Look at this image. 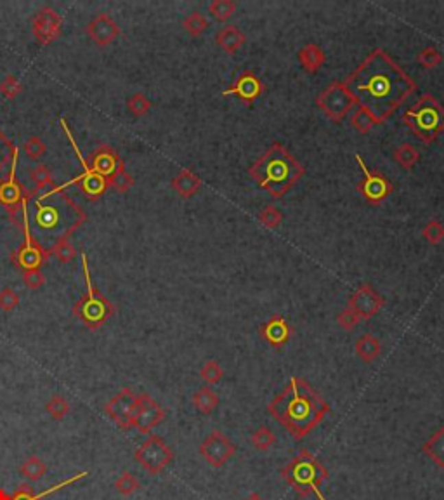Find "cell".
<instances>
[{
    "mask_svg": "<svg viewBox=\"0 0 444 500\" xmlns=\"http://www.w3.org/2000/svg\"><path fill=\"white\" fill-rule=\"evenodd\" d=\"M344 84L377 125L384 124L417 91V82L380 47L371 51Z\"/></svg>",
    "mask_w": 444,
    "mask_h": 500,
    "instance_id": "1",
    "label": "cell"
},
{
    "mask_svg": "<svg viewBox=\"0 0 444 500\" xmlns=\"http://www.w3.org/2000/svg\"><path fill=\"white\" fill-rule=\"evenodd\" d=\"M62 190L54 186L42 195L30 190L23 203V221L28 225L30 236L49 254L87 221L85 210Z\"/></svg>",
    "mask_w": 444,
    "mask_h": 500,
    "instance_id": "2",
    "label": "cell"
},
{
    "mask_svg": "<svg viewBox=\"0 0 444 500\" xmlns=\"http://www.w3.org/2000/svg\"><path fill=\"white\" fill-rule=\"evenodd\" d=\"M268 412L295 440H304L323 422L330 405L302 377H292L268 405Z\"/></svg>",
    "mask_w": 444,
    "mask_h": 500,
    "instance_id": "3",
    "label": "cell"
},
{
    "mask_svg": "<svg viewBox=\"0 0 444 500\" xmlns=\"http://www.w3.org/2000/svg\"><path fill=\"white\" fill-rule=\"evenodd\" d=\"M252 181L272 198H281L304 177L305 169L288 148L274 143L257 162L248 167Z\"/></svg>",
    "mask_w": 444,
    "mask_h": 500,
    "instance_id": "4",
    "label": "cell"
},
{
    "mask_svg": "<svg viewBox=\"0 0 444 500\" xmlns=\"http://www.w3.org/2000/svg\"><path fill=\"white\" fill-rule=\"evenodd\" d=\"M281 478L302 499L316 497L318 500H327L321 488L328 479V469L309 450H301L299 455L283 467Z\"/></svg>",
    "mask_w": 444,
    "mask_h": 500,
    "instance_id": "5",
    "label": "cell"
},
{
    "mask_svg": "<svg viewBox=\"0 0 444 500\" xmlns=\"http://www.w3.org/2000/svg\"><path fill=\"white\" fill-rule=\"evenodd\" d=\"M80 262L87 292L75 302L73 315L89 328V330H97V328L103 327V325L113 317L117 308H115L113 302L108 301V299L101 294L100 288L94 287V284H92L91 271H89V259L84 250L80 252Z\"/></svg>",
    "mask_w": 444,
    "mask_h": 500,
    "instance_id": "6",
    "label": "cell"
},
{
    "mask_svg": "<svg viewBox=\"0 0 444 500\" xmlns=\"http://www.w3.org/2000/svg\"><path fill=\"white\" fill-rule=\"evenodd\" d=\"M403 122L422 143L430 144L444 133V106L430 92H425L410 110L404 111Z\"/></svg>",
    "mask_w": 444,
    "mask_h": 500,
    "instance_id": "7",
    "label": "cell"
},
{
    "mask_svg": "<svg viewBox=\"0 0 444 500\" xmlns=\"http://www.w3.org/2000/svg\"><path fill=\"white\" fill-rule=\"evenodd\" d=\"M87 163L94 172L104 177L108 188H113L115 192L127 193L134 186V177L125 170L121 157L108 144H103L92 151Z\"/></svg>",
    "mask_w": 444,
    "mask_h": 500,
    "instance_id": "8",
    "label": "cell"
},
{
    "mask_svg": "<svg viewBox=\"0 0 444 500\" xmlns=\"http://www.w3.org/2000/svg\"><path fill=\"white\" fill-rule=\"evenodd\" d=\"M134 460L150 475H160L174 462V452L162 436L150 434L134 452Z\"/></svg>",
    "mask_w": 444,
    "mask_h": 500,
    "instance_id": "9",
    "label": "cell"
},
{
    "mask_svg": "<svg viewBox=\"0 0 444 500\" xmlns=\"http://www.w3.org/2000/svg\"><path fill=\"white\" fill-rule=\"evenodd\" d=\"M316 104L335 124H340L349 111L358 104L356 98L351 94L344 82H334L328 85L320 96L316 98Z\"/></svg>",
    "mask_w": 444,
    "mask_h": 500,
    "instance_id": "10",
    "label": "cell"
},
{
    "mask_svg": "<svg viewBox=\"0 0 444 500\" xmlns=\"http://www.w3.org/2000/svg\"><path fill=\"white\" fill-rule=\"evenodd\" d=\"M61 125H62V130L67 133L68 139H70V144L73 146L75 153H77L78 160H80L82 167H84V172H82L80 176L75 177V179L71 181V183H68V184H75V186L80 188V192L84 193L85 198L91 200V202H94V200H97L100 196L104 195V192L108 190V183L104 181L103 176H100V174L94 172V170L89 167L87 160L82 157L80 150H78L77 143H75V139H73V134H71L70 127L67 125V120H65V118H61ZM68 184H65V186H68Z\"/></svg>",
    "mask_w": 444,
    "mask_h": 500,
    "instance_id": "11",
    "label": "cell"
},
{
    "mask_svg": "<svg viewBox=\"0 0 444 500\" xmlns=\"http://www.w3.org/2000/svg\"><path fill=\"white\" fill-rule=\"evenodd\" d=\"M16 167H18V155L12 160L8 177L4 181H0V205L5 207V210L11 216L12 223L21 226L18 217L21 216L23 219V203H25L30 190H26L23 186V183L18 181V177H16Z\"/></svg>",
    "mask_w": 444,
    "mask_h": 500,
    "instance_id": "12",
    "label": "cell"
},
{
    "mask_svg": "<svg viewBox=\"0 0 444 500\" xmlns=\"http://www.w3.org/2000/svg\"><path fill=\"white\" fill-rule=\"evenodd\" d=\"M354 159H356L358 166H360L361 172H363V181L358 183L356 186L358 192L361 193V196H363L368 203H371V205H378V203H382L386 198H389L390 193L394 192L393 183H390L384 174L368 169L360 153H356Z\"/></svg>",
    "mask_w": 444,
    "mask_h": 500,
    "instance_id": "13",
    "label": "cell"
},
{
    "mask_svg": "<svg viewBox=\"0 0 444 500\" xmlns=\"http://www.w3.org/2000/svg\"><path fill=\"white\" fill-rule=\"evenodd\" d=\"M236 443L222 431H212L200 445V455L212 467L220 469L236 455Z\"/></svg>",
    "mask_w": 444,
    "mask_h": 500,
    "instance_id": "14",
    "label": "cell"
},
{
    "mask_svg": "<svg viewBox=\"0 0 444 500\" xmlns=\"http://www.w3.org/2000/svg\"><path fill=\"white\" fill-rule=\"evenodd\" d=\"M165 417L167 413L162 405L158 403L156 400H153L150 394L143 393L139 394L136 410H134L132 419H130V429H137L143 434H150L154 427L160 426L165 420Z\"/></svg>",
    "mask_w": 444,
    "mask_h": 500,
    "instance_id": "15",
    "label": "cell"
},
{
    "mask_svg": "<svg viewBox=\"0 0 444 500\" xmlns=\"http://www.w3.org/2000/svg\"><path fill=\"white\" fill-rule=\"evenodd\" d=\"M137 400H139V394L134 393L130 387H124L120 393L115 398H111L110 401L104 407V412L106 416L117 424L120 429L129 431L130 429V419H132V413L136 410Z\"/></svg>",
    "mask_w": 444,
    "mask_h": 500,
    "instance_id": "16",
    "label": "cell"
},
{
    "mask_svg": "<svg viewBox=\"0 0 444 500\" xmlns=\"http://www.w3.org/2000/svg\"><path fill=\"white\" fill-rule=\"evenodd\" d=\"M21 229L23 233H25V242H23V245L19 247L18 250H14L11 254L12 262H14L18 268H21L23 271H28V269H40L42 266L49 261L51 254L45 252L40 245H37V243L32 240L28 225H26L25 221H23Z\"/></svg>",
    "mask_w": 444,
    "mask_h": 500,
    "instance_id": "17",
    "label": "cell"
},
{
    "mask_svg": "<svg viewBox=\"0 0 444 500\" xmlns=\"http://www.w3.org/2000/svg\"><path fill=\"white\" fill-rule=\"evenodd\" d=\"M384 304H386V301H384L382 295L378 294L370 284H363L351 295L347 308L353 309L361 321H366L373 318L384 308Z\"/></svg>",
    "mask_w": 444,
    "mask_h": 500,
    "instance_id": "18",
    "label": "cell"
},
{
    "mask_svg": "<svg viewBox=\"0 0 444 500\" xmlns=\"http://www.w3.org/2000/svg\"><path fill=\"white\" fill-rule=\"evenodd\" d=\"M62 18L56 9L44 8L32 19V32L40 45H49L61 35Z\"/></svg>",
    "mask_w": 444,
    "mask_h": 500,
    "instance_id": "19",
    "label": "cell"
},
{
    "mask_svg": "<svg viewBox=\"0 0 444 500\" xmlns=\"http://www.w3.org/2000/svg\"><path fill=\"white\" fill-rule=\"evenodd\" d=\"M264 82L253 73L252 70H246L243 73H239V77L236 78L231 87L222 91V96L235 94V96H238V100L242 103L252 104L264 94Z\"/></svg>",
    "mask_w": 444,
    "mask_h": 500,
    "instance_id": "20",
    "label": "cell"
},
{
    "mask_svg": "<svg viewBox=\"0 0 444 500\" xmlns=\"http://www.w3.org/2000/svg\"><path fill=\"white\" fill-rule=\"evenodd\" d=\"M294 328L288 323V320L281 315H272L268 321L259 327V335L266 344H269L274 350H281L283 346H287L290 342Z\"/></svg>",
    "mask_w": 444,
    "mask_h": 500,
    "instance_id": "21",
    "label": "cell"
},
{
    "mask_svg": "<svg viewBox=\"0 0 444 500\" xmlns=\"http://www.w3.org/2000/svg\"><path fill=\"white\" fill-rule=\"evenodd\" d=\"M85 32H87V35L94 44L104 47V45H110L111 42H115V38L120 35V26H118L115 19L101 12V14H97L96 18H92L89 21Z\"/></svg>",
    "mask_w": 444,
    "mask_h": 500,
    "instance_id": "22",
    "label": "cell"
},
{
    "mask_svg": "<svg viewBox=\"0 0 444 500\" xmlns=\"http://www.w3.org/2000/svg\"><path fill=\"white\" fill-rule=\"evenodd\" d=\"M87 476H89L87 471L77 473V475L71 476V478L65 479V481L58 483V485L51 486V488H47L45 492H40V493H35L34 488H32V486H28V485H21L18 490H14L12 493L5 492L4 488H0V500H44L45 497L52 495V493L59 492V490H62V488H67V486H71L73 483L80 481L82 478H87Z\"/></svg>",
    "mask_w": 444,
    "mask_h": 500,
    "instance_id": "23",
    "label": "cell"
},
{
    "mask_svg": "<svg viewBox=\"0 0 444 500\" xmlns=\"http://www.w3.org/2000/svg\"><path fill=\"white\" fill-rule=\"evenodd\" d=\"M170 186L183 198H191L202 190V179L189 169H183L176 177H172Z\"/></svg>",
    "mask_w": 444,
    "mask_h": 500,
    "instance_id": "24",
    "label": "cell"
},
{
    "mask_svg": "<svg viewBox=\"0 0 444 500\" xmlns=\"http://www.w3.org/2000/svg\"><path fill=\"white\" fill-rule=\"evenodd\" d=\"M246 37L242 30L236 25H228L224 28H220L215 35V44L222 47V51L228 54H235L245 44Z\"/></svg>",
    "mask_w": 444,
    "mask_h": 500,
    "instance_id": "25",
    "label": "cell"
},
{
    "mask_svg": "<svg viewBox=\"0 0 444 500\" xmlns=\"http://www.w3.org/2000/svg\"><path fill=\"white\" fill-rule=\"evenodd\" d=\"M297 59L307 73H316L325 65L327 56H325V51L320 45L314 44V42H309L297 52Z\"/></svg>",
    "mask_w": 444,
    "mask_h": 500,
    "instance_id": "26",
    "label": "cell"
},
{
    "mask_svg": "<svg viewBox=\"0 0 444 500\" xmlns=\"http://www.w3.org/2000/svg\"><path fill=\"white\" fill-rule=\"evenodd\" d=\"M354 350H356V354L360 356L361 361L371 363V361L377 360L380 356V353H382V342H380V339L377 335L364 334L356 341Z\"/></svg>",
    "mask_w": 444,
    "mask_h": 500,
    "instance_id": "27",
    "label": "cell"
},
{
    "mask_svg": "<svg viewBox=\"0 0 444 500\" xmlns=\"http://www.w3.org/2000/svg\"><path fill=\"white\" fill-rule=\"evenodd\" d=\"M422 452L436 464L437 467L444 469V426L437 427L430 438L422 445Z\"/></svg>",
    "mask_w": 444,
    "mask_h": 500,
    "instance_id": "28",
    "label": "cell"
},
{
    "mask_svg": "<svg viewBox=\"0 0 444 500\" xmlns=\"http://www.w3.org/2000/svg\"><path fill=\"white\" fill-rule=\"evenodd\" d=\"M191 401H193V407H195L200 413H203V416H210V413H212L213 410L219 407L220 400L212 387L203 386V387H200L195 394H193Z\"/></svg>",
    "mask_w": 444,
    "mask_h": 500,
    "instance_id": "29",
    "label": "cell"
},
{
    "mask_svg": "<svg viewBox=\"0 0 444 500\" xmlns=\"http://www.w3.org/2000/svg\"><path fill=\"white\" fill-rule=\"evenodd\" d=\"M394 160H396V163L401 167V169L410 170L419 163L420 151L417 150L413 144L403 143L394 150Z\"/></svg>",
    "mask_w": 444,
    "mask_h": 500,
    "instance_id": "30",
    "label": "cell"
},
{
    "mask_svg": "<svg viewBox=\"0 0 444 500\" xmlns=\"http://www.w3.org/2000/svg\"><path fill=\"white\" fill-rule=\"evenodd\" d=\"M19 473H21L23 478L28 479V481H38V479L44 478L45 473H47V466H45V462L40 459V457L30 455L28 459L21 464Z\"/></svg>",
    "mask_w": 444,
    "mask_h": 500,
    "instance_id": "31",
    "label": "cell"
},
{
    "mask_svg": "<svg viewBox=\"0 0 444 500\" xmlns=\"http://www.w3.org/2000/svg\"><path fill=\"white\" fill-rule=\"evenodd\" d=\"M238 4L235 0H213L209 5V12L215 21H228L231 16H235Z\"/></svg>",
    "mask_w": 444,
    "mask_h": 500,
    "instance_id": "32",
    "label": "cell"
},
{
    "mask_svg": "<svg viewBox=\"0 0 444 500\" xmlns=\"http://www.w3.org/2000/svg\"><path fill=\"white\" fill-rule=\"evenodd\" d=\"M250 442H252V446L257 452H268L274 446L276 443V434L272 433L269 427L262 426L259 429H255L252 433V438H250Z\"/></svg>",
    "mask_w": 444,
    "mask_h": 500,
    "instance_id": "33",
    "label": "cell"
},
{
    "mask_svg": "<svg viewBox=\"0 0 444 500\" xmlns=\"http://www.w3.org/2000/svg\"><path fill=\"white\" fill-rule=\"evenodd\" d=\"M30 177L35 183V188L32 190L34 193H42L45 192L47 188H54V177H52L51 169L47 166H37L32 172H30Z\"/></svg>",
    "mask_w": 444,
    "mask_h": 500,
    "instance_id": "34",
    "label": "cell"
},
{
    "mask_svg": "<svg viewBox=\"0 0 444 500\" xmlns=\"http://www.w3.org/2000/svg\"><path fill=\"white\" fill-rule=\"evenodd\" d=\"M16 155H18V148L0 130V174L5 172V169H11V163Z\"/></svg>",
    "mask_w": 444,
    "mask_h": 500,
    "instance_id": "35",
    "label": "cell"
},
{
    "mask_svg": "<svg viewBox=\"0 0 444 500\" xmlns=\"http://www.w3.org/2000/svg\"><path fill=\"white\" fill-rule=\"evenodd\" d=\"M45 412H47L54 420H62L68 413H70V403H68L67 398L61 396V394H54V396L45 403Z\"/></svg>",
    "mask_w": 444,
    "mask_h": 500,
    "instance_id": "36",
    "label": "cell"
},
{
    "mask_svg": "<svg viewBox=\"0 0 444 500\" xmlns=\"http://www.w3.org/2000/svg\"><path fill=\"white\" fill-rule=\"evenodd\" d=\"M351 125H353V129H356L358 133L368 134L377 125V122H375V118L371 117V113L366 108L360 106L354 111L353 118H351Z\"/></svg>",
    "mask_w": 444,
    "mask_h": 500,
    "instance_id": "37",
    "label": "cell"
},
{
    "mask_svg": "<svg viewBox=\"0 0 444 500\" xmlns=\"http://www.w3.org/2000/svg\"><path fill=\"white\" fill-rule=\"evenodd\" d=\"M184 30H186V34H189L191 37H200V35L209 28V19L202 14V12H191V14L187 16L186 19L183 21Z\"/></svg>",
    "mask_w": 444,
    "mask_h": 500,
    "instance_id": "38",
    "label": "cell"
},
{
    "mask_svg": "<svg viewBox=\"0 0 444 500\" xmlns=\"http://www.w3.org/2000/svg\"><path fill=\"white\" fill-rule=\"evenodd\" d=\"M115 488H117V492L120 493V495L130 497L141 488V483H139V479L132 475V473L124 471L120 475V478L115 481Z\"/></svg>",
    "mask_w": 444,
    "mask_h": 500,
    "instance_id": "39",
    "label": "cell"
},
{
    "mask_svg": "<svg viewBox=\"0 0 444 500\" xmlns=\"http://www.w3.org/2000/svg\"><path fill=\"white\" fill-rule=\"evenodd\" d=\"M257 219H259V223H261V225L264 226V228L276 229V228H279V225H281V221H283V212L278 209V207H274V205H266L264 209H262L261 212H259Z\"/></svg>",
    "mask_w": 444,
    "mask_h": 500,
    "instance_id": "40",
    "label": "cell"
},
{
    "mask_svg": "<svg viewBox=\"0 0 444 500\" xmlns=\"http://www.w3.org/2000/svg\"><path fill=\"white\" fill-rule=\"evenodd\" d=\"M151 106H153L151 101L148 100L144 94H141V92L132 94V96L127 100V108H129V111L134 115V117H144V115L150 113Z\"/></svg>",
    "mask_w": 444,
    "mask_h": 500,
    "instance_id": "41",
    "label": "cell"
},
{
    "mask_svg": "<svg viewBox=\"0 0 444 500\" xmlns=\"http://www.w3.org/2000/svg\"><path fill=\"white\" fill-rule=\"evenodd\" d=\"M200 377H202L207 384L212 386V384H217L222 380V377H224V370H222V367H220L217 361L209 360L205 365H203L202 370H200Z\"/></svg>",
    "mask_w": 444,
    "mask_h": 500,
    "instance_id": "42",
    "label": "cell"
},
{
    "mask_svg": "<svg viewBox=\"0 0 444 500\" xmlns=\"http://www.w3.org/2000/svg\"><path fill=\"white\" fill-rule=\"evenodd\" d=\"M417 61H419L420 67H423L425 70H432V68H436L437 65H441V61H443V54H441L436 47L429 45V47H425L423 51H420V54L417 56Z\"/></svg>",
    "mask_w": 444,
    "mask_h": 500,
    "instance_id": "43",
    "label": "cell"
},
{
    "mask_svg": "<svg viewBox=\"0 0 444 500\" xmlns=\"http://www.w3.org/2000/svg\"><path fill=\"white\" fill-rule=\"evenodd\" d=\"M23 151H25L28 159L38 160L44 157L47 148H45V143L40 139V137L32 136L25 141V144H23Z\"/></svg>",
    "mask_w": 444,
    "mask_h": 500,
    "instance_id": "44",
    "label": "cell"
},
{
    "mask_svg": "<svg viewBox=\"0 0 444 500\" xmlns=\"http://www.w3.org/2000/svg\"><path fill=\"white\" fill-rule=\"evenodd\" d=\"M422 236L430 245H439L444 240V226L439 221H429L422 229Z\"/></svg>",
    "mask_w": 444,
    "mask_h": 500,
    "instance_id": "45",
    "label": "cell"
},
{
    "mask_svg": "<svg viewBox=\"0 0 444 500\" xmlns=\"http://www.w3.org/2000/svg\"><path fill=\"white\" fill-rule=\"evenodd\" d=\"M51 255H54V258H58L59 261L67 264V262L75 261V258H77V250H75L73 243H71L70 240H62V242H59L58 245L52 249Z\"/></svg>",
    "mask_w": 444,
    "mask_h": 500,
    "instance_id": "46",
    "label": "cell"
},
{
    "mask_svg": "<svg viewBox=\"0 0 444 500\" xmlns=\"http://www.w3.org/2000/svg\"><path fill=\"white\" fill-rule=\"evenodd\" d=\"M23 84L14 75H5V78L0 82V92L4 94L8 100H16L21 94Z\"/></svg>",
    "mask_w": 444,
    "mask_h": 500,
    "instance_id": "47",
    "label": "cell"
},
{
    "mask_svg": "<svg viewBox=\"0 0 444 500\" xmlns=\"http://www.w3.org/2000/svg\"><path fill=\"white\" fill-rule=\"evenodd\" d=\"M360 323H361L360 317H358L356 312H354L351 308H345V309H342L340 312H338L337 325L340 328H344L345 332L354 330V328H356Z\"/></svg>",
    "mask_w": 444,
    "mask_h": 500,
    "instance_id": "48",
    "label": "cell"
},
{
    "mask_svg": "<svg viewBox=\"0 0 444 500\" xmlns=\"http://www.w3.org/2000/svg\"><path fill=\"white\" fill-rule=\"evenodd\" d=\"M19 306V295L18 292H14L12 288L5 287L0 291V309L5 312L14 311Z\"/></svg>",
    "mask_w": 444,
    "mask_h": 500,
    "instance_id": "49",
    "label": "cell"
},
{
    "mask_svg": "<svg viewBox=\"0 0 444 500\" xmlns=\"http://www.w3.org/2000/svg\"><path fill=\"white\" fill-rule=\"evenodd\" d=\"M23 284L32 291H38L45 284V276L42 275L40 269H28L23 271Z\"/></svg>",
    "mask_w": 444,
    "mask_h": 500,
    "instance_id": "50",
    "label": "cell"
},
{
    "mask_svg": "<svg viewBox=\"0 0 444 500\" xmlns=\"http://www.w3.org/2000/svg\"><path fill=\"white\" fill-rule=\"evenodd\" d=\"M245 500H264V499H262V497H261V493L253 492V493H250V495L246 497Z\"/></svg>",
    "mask_w": 444,
    "mask_h": 500,
    "instance_id": "51",
    "label": "cell"
}]
</instances>
